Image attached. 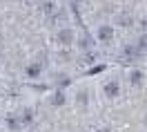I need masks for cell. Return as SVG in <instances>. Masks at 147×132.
Here are the masks:
<instances>
[{
	"label": "cell",
	"mask_w": 147,
	"mask_h": 132,
	"mask_svg": "<svg viewBox=\"0 0 147 132\" xmlns=\"http://www.w3.org/2000/svg\"><path fill=\"white\" fill-rule=\"evenodd\" d=\"M105 94H107V96H116V94H118V83L105 85Z\"/></svg>",
	"instance_id": "1"
},
{
	"label": "cell",
	"mask_w": 147,
	"mask_h": 132,
	"mask_svg": "<svg viewBox=\"0 0 147 132\" xmlns=\"http://www.w3.org/2000/svg\"><path fill=\"white\" fill-rule=\"evenodd\" d=\"M98 36L102 38V40H109L111 38V27H100V34Z\"/></svg>",
	"instance_id": "2"
},
{
	"label": "cell",
	"mask_w": 147,
	"mask_h": 132,
	"mask_svg": "<svg viewBox=\"0 0 147 132\" xmlns=\"http://www.w3.org/2000/svg\"><path fill=\"white\" fill-rule=\"evenodd\" d=\"M60 40H63V43H71V34H69V31H63V34H60Z\"/></svg>",
	"instance_id": "3"
},
{
	"label": "cell",
	"mask_w": 147,
	"mask_h": 132,
	"mask_svg": "<svg viewBox=\"0 0 147 132\" xmlns=\"http://www.w3.org/2000/svg\"><path fill=\"white\" fill-rule=\"evenodd\" d=\"M140 78H143V74H140V72H134V74H131V83H138Z\"/></svg>",
	"instance_id": "4"
},
{
	"label": "cell",
	"mask_w": 147,
	"mask_h": 132,
	"mask_svg": "<svg viewBox=\"0 0 147 132\" xmlns=\"http://www.w3.org/2000/svg\"><path fill=\"white\" fill-rule=\"evenodd\" d=\"M140 47H147V36L143 38V40H140Z\"/></svg>",
	"instance_id": "5"
}]
</instances>
